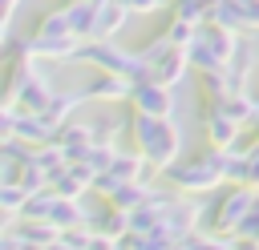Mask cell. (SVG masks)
<instances>
[{
  "instance_id": "1",
  "label": "cell",
  "mask_w": 259,
  "mask_h": 250,
  "mask_svg": "<svg viewBox=\"0 0 259 250\" xmlns=\"http://www.w3.org/2000/svg\"><path fill=\"white\" fill-rule=\"evenodd\" d=\"M130 149H138L150 169L166 173L178 153H182V129L174 125V117H146V113H130Z\"/></svg>"
},
{
  "instance_id": "2",
  "label": "cell",
  "mask_w": 259,
  "mask_h": 250,
  "mask_svg": "<svg viewBox=\"0 0 259 250\" xmlns=\"http://www.w3.org/2000/svg\"><path fill=\"white\" fill-rule=\"evenodd\" d=\"M162 181H166L170 190H178V194L219 190V185L227 181V149L206 145L202 153H194V157H186V161H174V165L162 173Z\"/></svg>"
},
{
  "instance_id": "3",
  "label": "cell",
  "mask_w": 259,
  "mask_h": 250,
  "mask_svg": "<svg viewBox=\"0 0 259 250\" xmlns=\"http://www.w3.org/2000/svg\"><path fill=\"white\" fill-rule=\"evenodd\" d=\"M255 202H259V190H255V185H227V190L210 202L206 230H214V234H223V238H239L243 222L255 214Z\"/></svg>"
},
{
  "instance_id": "4",
  "label": "cell",
  "mask_w": 259,
  "mask_h": 250,
  "mask_svg": "<svg viewBox=\"0 0 259 250\" xmlns=\"http://www.w3.org/2000/svg\"><path fill=\"white\" fill-rule=\"evenodd\" d=\"M81 65H89L93 73H117V77H130L134 85L146 81V60L130 48H121L117 40H85L81 52H77Z\"/></svg>"
},
{
  "instance_id": "5",
  "label": "cell",
  "mask_w": 259,
  "mask_h": 250,
  "mask_svg": "<svg viewBox=\"0 0 259 250\" xmlns=\"http://www.w3.org/2000/svg\"><path fill=\"white\" fill-rule=\"evenodd\" d=\"M174 89L158 85V81H138L130 93V113H146V117H174Z\"/></svg>"
},
{
  "instance_id": "6",
  "label": "cell",
  "mask_w": 259,
  "mask_h": 250,
  "mask_svg": "<svg viewBox=\"0 0 259 250\" xmlns=\"http://www.w3.org/2000/svg\"><path fill=\"white\" fill-rule=\"evenodd\" d=\"M93 169L89 165H81V161H69L65 169H57L53 177H49V190L53 194H61V198H85L89 190H93Z\"/></svg>"
},
{
  "instance_id": "7",
  "label": "cell",
  "mask_w": 259,
  "mask_h": 250,
  "mask_svg": "<svg viewBox=\"0 0 259 250\" xmlns=\"http://www.w3.org/2000/svg\"><path fill=\"white\" fill-rule=\"evenodd\" d=\"M239 121L227 117L223 109H202V133H206V145L214 149H235L239 145Z\"/></svg>"
},
{
  "instance_id": "8",
  "label": "cell",
  "mask_w": 259,
  "mask_h": 250,
  "mask_svg": "<svg viewBox=\"0 0 259 250\" xmlns=\"http://www.w3.org/2000/svg\"><path fill=\"white\" fill-rule=\"evenodd\" d=\"M186 69H190V52L174 44L170 52H162V56H158V60H154V65L146 69V73H150L146 81H158V85H166V89H174V85H182V77H186Z\"/></svg>"
},
{
  "instance_id": "9",
  "label": "cell",
  "mask_w": 259,
  "mask_h": 250,
  "mask_svg": "<svg viewBox=\"0 0 259 250\" xmlns=\"http://www.w3.org/2000/svg\"><path fill=\"white\" fill-rule=\"evenodd\" d=\"M81 89H85L89 101H130L134 81L130 77H117V73H93Z\"/></svg>"
},
{
  "instance_id": "10",
  "label": "cell",
  "mask_w": 259,
  "mask_h": 250,
  "mask_svg": "<svg viewBox=\"0 0 259 250\" xmlns=\"http://www.w3.org/2000/svg\"><path fill=\"white\" fill-rule=\"evenodd\" d=\"M53 141L65 149V157H69V161H85V153L97 145V129H93V125H85V121H69Z\"/></svg>"
},
{
  "instance_id": "11",
  "label": "cell",
  "mask_w": 259,
  "mask_h": 250,
  "mask_svg": "<svg viewBox=\"0 0 259 250\" xmlns=\"http://www.w3.org/2000/svg\"><path fill=\"white\" fill-rule=\"evenodd\" d=\"M85 101H89V97H85V89H69V93H53V101L45 105V113H40V117L49 121V129H53V133H61V129H65V125L73 121V113H77V109H81Z\"/></svg>"
},
{
  "instance_id": "12",
  "label": "cell",
  "mask_w": 259,
  "mask_h": 250,
  "mask_svg": "<svg viewBox=\"0 0 259 250\" xmlns=\"http://www.w3.org/2000/svg\"><path fill=\"white\" fill-rule=\"evenodd\" d=\"M4 226L24 242V246H57L61 230L53 222H36V218H4Z\"/></svg>"
},
{
  "instance_id": "13",
  "label": "cell",
  "mask_w": 259,
  "mask_h": 250,
  "mask_svg": "<svg viewBox=\"0 0 259 250\" xmlns=\"http://www.w3.org/2000/svg\"><path fill=\"white\" fill-rule=\"evenodd\" d=\"M130 8H125V0H109V4H101L97 8V28H93V40H113L125 24H130Z\"/></svg>"
},
{
  "instance_id": "14",
  "label": "cell",
  "mask_w": 259,
  "mask_h": 250,
  "mask_svg": "<svg viewBox=\"0 0 259 250\" xmlns=\"http://www.w3.org/2000/svg\"><path fill=\"white\" fill-rule=\"evenodd\" d=\"M154 190L158 185H150V181H130V185H121L113 198H105L109 206H117V210H125V214H134L138 206H146L150 198H154Z\"/></svg>"
},
{
  "instance_id": "15",
  "label": "cell",
  "mask_w": 259,
  "mask_h": 250,
  "mask_svg": "<svg viewBox=\"0 0 259 250\" xmlns=\"http://www.w3.org/2000/svg\"><path fill=\"white\" fill-rule=\"evenodd\" d=\"M170 12L182 16V20H190V24H198V28L210 24V0H174Z\"/></svg>"
},
{
  "instance_id": "16",
  "label": "cell",
  "mask_w": 259,
  "mask_h": 250,
  "mask_svg": "<svg viewBox=\"0 0 259 250\" xmlns=\"http://www.w3.org/2000/svg\"><path fill=\"white\" fill-rule=\"evenodd\" d=\"M28 190L24 185H0V210H4V218H20L24 214V206H28Z\"/></svg>"
},
{
  "instance_id": "17",
  "label": "cell",
  "mask_w": 259,
  "mask_h": 250,
  "mask_svg": "<svg viewBox=\"0 0 259 250\" xmlns=\"http://www.w3.org/2000/svg\"><path fill=\"white\" fill-rule=\"evenodd\" d=\"M162 4H174V0H125L130 12H158Z\"/></svg>"
},
{
  "instance_id": "18",
  "label": "cell",
  "mask_w": 259,
  "mask_h": 250,
  "mask_svg": "<svg viewBox=\"0 0 259 250\" xmlns=\"http://www.w3.org/2000/svg\"><path fill=\"white\" fill-rule=\"evenodd\" d=\"M231 250H259V242H255V238H235Z\"/></svg>"
},
{
  "instance_id": "19",
  "label": "cell",
  "mask_w": 259,
  "mask_h": 250,
  "mask_svg": "<svg viewBox=\"0 0 259 250\" xmlns=\"http://www.w3.org/2000/svg\"><path fill=\"white\" fill-rule=\"evenodd\" d=\"M16 4H20V0H4V12H16Z\"/></svg>"
},
{
  "instance_id": "20",
  "label": "cell",
  "mask_w": 259,
  "mask_h": 250,
  "mask_svg": "<svg viewBox=\"0 0 259 250\" xmlns=\"http://www.w3.org/2000/svg\"><path fill=\"white\" fill-rule=\"evenodd\" d=\"M166 250H190V246H186V242H174V246H166Z\"/></svg>"
},
{
  "instance_id": "21",
  "label": "cell",
  "mask_w": 259,
  "mask_h": 250,
  "mask_svg": "<svg viewBox=\"0 0 259 250\" xmlns=\"http://www.w3.org/2000/svg\"><path fill=\"white\" fill-rule=\"evenodd\" d=\"M89 4H109V0H89Z\"/></svg>"
}]
</instances>
